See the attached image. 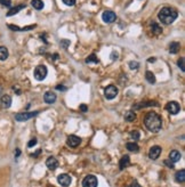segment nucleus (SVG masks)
<instances>
[{
    "instance_id": "nucleus-1",
    "label": "nucleus",
    "mask_w": 185,
    "mask_h": 187,
    "mask_svg": "<svg viewBox=\"0 0 185 187\" xmlns=\"http://www.w3.org/2000/svg\"><path fill=\"white\" fill-rule=\"evenodd\" d=\"M144 123H145V127L150 131H152V132H158L161 129V127H162L161 118L157 113H154V112H150V113L145 115Z\"/></svg>"
},
{
    "instance_id": "nucleus-2",
    "label": "nucleus",
    "mask_w": 185,
    "mask_h": 187,
    "mask_svg": "<svg viewBox=\"0 0 185 187\" xmlns=\"http://www.w3.org/2000/svg\"><path fill=\"white\" fill-rule=\"evenodd\" d=\"M177 16H178V13L174 8H170V7H164L158 14L159 20L164 24H171L177 18Z\"/></svg>"
},
{
    "instance_id": "nucleus-3",
    "label": "nucleus",
    "mask_w": 185,
    "mask_h": 187,
    "mask_svg": "<svg viewBox=\"0 0 185 187\" xmlns=\"http://www.w3.org/2000/svg\"><path fill=\"white\" fill-rule=\"evenodd\" d=\"M38 113H39L38 111H36V112H22V113H17V114H15V120L18 121V122H24V121H28L31 118L38 115Z\"/></svg>"
},
{
    "instance_id": "nucleus-4",
    "label": "nucleus",
    "mask_w": 185,
    "mask_h": 187,
    "mask_svg": "<svg viewBox=\"0 0 185 187\" xmlns=\"http://www.w3.org/2000/svg\"><path fill=\"white\" fill-rule=\"evenodd\" d=\"M47 68L45 66V65H39V66H37L36 68H34V78L38 80V81H42L44 79L46 78L47 75Z\"/></svg>"
},
{
    "instance_id": "nucleus-5",
    "label": "nucleus",
    "mask_w": 185,
    "mask_h": 187,
    "mask_svg": "<svg viewBox=\"0 0 185 187\" xmlns=\"http://www.w3.org/2000/svg\"><path fill=\"white\" fill-rule=\"evenodd\" d=\"M119 90L118 88L115 87V86H113V84H110L108 86L105 90H104V96H105V98L106 99H113L117 97V95H118Z\"/></svg>"
},
{
    "instance_id": "nucleus-6",
    "label": "nucleus",
    "mask_w": 185,
    "mask_h": 187,
    "mask_svg": "<svg viewBox=\"0 0 185 187\" xmlns=\"http://www.w3.org/2000/svg\"><path fill=\"white\" fill-rule=\"evenodd\" d=\"M97 178L92 175L85 177V179L82 180V187H97Z\"/></svg>"
},
{
    "instance_id": "nucleus-7",
    "label": "nucleus",
    "mask_w": 185,
    "mask_h": 187,
    "mask_svg": "<svg viewBox=\"0 0 185 187\" xmlns=\"http://www.w3.org/2000/svg\"><path fill=\"white\" fill-rule=\"evenodd\" d=\"M164 107H166V109L169 112L170 114H173V115L177 114V113L180 111V106L177 102H169V103L166 104Z\"/></svg>"
},
{
    "instance_id": "nucleus-8",
    "label": "nucleus",
    "mask_w": 185,
    "mask_h": 187,
    "mask_svg": "<svg viewBox=\"0 0 185 187\" xmlns=\"http://www.w3.org/2000/svg\"><path fill=\"white\" fill-rule=\"evenodd\" d=\"M57 182H60V185H62L63 187H67L70 184H71L72 179L71 177L67 175V173H62L60 176L57 177Z\"/></svg>"
},
{
    "instance_id": "nucleus-9",
    "label": "nucleus",
    "mask_w": 185,
    "mask_h": 187,
    "mask_svg": "<svg viewBox=\"0 0 185 187\" xmlns=\"http://www.w3.org/2000/svg\"><path fill=\"white\" fill-rule=\"evenodd\" d=\"M102 18L103 21L105 22V23H112V22L115 21V18H117V15L111 11H105L103 13L102 15Z\"/></svg>"
},
{
    "instance_id": "nucleus-10",
    "label": "nucleus",
    "mask_w": 185,
    "mask_h": 187,
    "mask_svg": "<svg viewBox=\"0 0 185 187\" xmlns=\"http://www.w3.org/2000/svg\"><path fill=\"white\" fill-rule=\"evenodd\" d=\"M80 143H81V138H80V137H78V136L71 135V136H69V137H67V144L70 146V147H77Z\"/></svg>"
},
{
    "instance_id": "nucleus-11",
    "label": "nucleus",
    "mask_w": 185,
    "mask_h": 187,
    "mask_svg": "<svg viewBox=\"0 0 185 187\" xmlns=\"http://www.w3.org/2000/svg\"><path fill=\"white\" fill-rule=\"evenodd\" d=\"M161 154V147L160 146H152L151 147V150L149 152V156L150 159H152V160H157L159 155Z\"/></svg>"
},
{
    "instance_id": "nucleus-12",
    "label": "nucleus",
    "mask_w": 185,
    "mask_h": 187,
    "mask_svg": "<svg viewBox=\"0 0 185 187\" xmlns=\"http://www.w3.org/2000/svg\"><path fill=\"white\" fill-rule=\"evenodd\" d=\"M46 166L49 170H55V169H57V166H58V161H57L55 157L50 156V157L47 159Z\"/></svg>"
},
{
    "instance_id": "nucleus-13",
    "label": "nucleus",
    "mask_w": 185,
    "mask_h": 187,
    "mask_svg": "<svg viewBox=\"0 0 185 187\" xmlns=\"http://www.w3.org/2000/svg\"><path fill=\"white\" fill-rule=\"evenodd\" d=\"M44 100H45V103H47V104L55 103V100H56V94L51 93V91H47L45 94V96H44Z\"/></svg>"
},
{
    "instance_id": "nucleus-14",
    "label": "nucleus",
    "mask_w": 185,
    "mask_h": 187,
    "mask_svg": "<svg viewBox=\"0 0 185 187\" xmlns=\"http://www.w3.org/2000/svg\"><path fill=\"white\" fill-rule=\"evenodd\" d=\"M0 103H1V107H2V109H8V107H10V105H11V98H10V96L4 95V96L1 97Z\"/></svg>"
},
{
    "instance_id": "nucleus-15",
    "label": "nucleus",
    "mask_w": 185,
    "mask_h": 187,
    "mask_svg": "<svg viewBox=\"0 0 185 187\" xmlns=\"http://www.w3.org/2000/svg\"><path fill=\"white\" fill-rule=\"evenodd\" d=\"M129 163H130V159H129L128 155H123L121 157V160L119 162V166H120V170H123L125 168H127L129 166Z\"/></svg>"
},
{
    "instance_id": "nucleus-16",
    "label": "nucleus",
    "mask_w": 185,
    "mask_h": 187,
    "mask_svg": "<svg viewBox=\"0 0 185 187\" xmlns=\"http://www.w3.org/2000/svg\"><path fill=\"white\" fill-rule=\"evenodd\" d=\"M180 160V153L178 151H171L169 154V161L176 163Z\"/></svg>"
},
{
    "instance_id": "nucleus-17",
    "label": "nucleus",
    "mask_w": 185,
    "mask_h": 187,
    "mask_svg": "<svg viewBox=\"0 0 185 187\" xmlns=\"http://www.w3.org/2000/svg\"><path fill=\"white\" fill-rule=\"evenodd\" d=\"M180 49V42H171L169 45V52L170 54H177Z\"/></svg>"
},
{
    "instance_id": "nucleus-18",
    "label": "nucleus",
    "mask_w": 185,
    "mask_h": 187,
    "mask_svg": "<svg viewBox=\"0 0 185 187\" xmlns=\"http://www.w3.org/2000/svg\"><path fill=\"white\" fill-rule=\"evenodd\" d=\"M151 30L153 32L154 34H160L161 32H162V27L157 23V22H152V24H151Z\"/></svg>"
},
{
    "instance_id": "nucleus-19",
    "label": "nucleus",
    "mask_w": 185,
    "mask_h": 187,
    "mask_svg": "<svg viewBox=\"0 0 185 187\" xmlns=\"http://www.w3.org/2000/svg\"><path fill=\"white\" fill-rule=\"evenodd\" d=\"M175 179H176V182H185V170L184 169H182V170H180V171L176 173Z\"/></svg>"
},
{
    "instance_id": "nucleus-20",
    "label": "nucleus",
    "mask_w": 185,
    "mask_h": 187,
    "mask_svg": "<svg viewBox=\"0 0 185 187\" xmlns=\"http://www.w3.org/2000/svg\"><path fill=\"white\" fill-rule=\"evenodd\" d=\"M31 5H32L33 8H36V9H38V11H40V9L44 8L45 4H44L42 0H32V1H31Z\"/></svg>"
},
{
    "instance_id": "nucleus-21",
    "label": "nucleus",
    "mask_w": 185,
    "mask_h": 187,
    "mask_svg": "<svg viewBox=\"0 0 185 187\" xmlns=\"http://www.w3.org/2000/svg\"><path fill=\"white\" fill-rule=\"evenodd\" d=\"M23 8H25V5H18L16 6V7H14V8H11L8 13H7V16H13L15 15V14H17L18 11H21V9H23Z\"/></svg>"
},
{
    "instance_id": "nucleus-22",
    "label": "nucleus",
    "mask_w": 185,
    "mask_h": 187,
    "mask_svg": "<svg viewBox=\"0 0 185 187\" xmlns=\"http://www.w3.org/2000/svg\"><path fill=\"white\" fill-rule=\"evenodd\" d=\"M8 57V49L4 46H0V61H6Z\"/></svg>"
},
{
    "instance_id": "nucleus-23",
    "label": "nucleus",
    "mask_w": 185,
    "mask_h": 187,
    "mask_svg": "<svg viewBox=\"0 0 185 187\" xmlns=\"http://www.w3.org/2000/svg\"><path fill=\"white\" fill-rule=\"evenodd\" d=\"M126 147H127V150H128V151L134 152V153H137V152L139 151V147L136 143H127Z\"/></svg>"
},
{
    "instance_id": "nucleus-24",
    "label": "nucleus",
    "mask_w": 185,
    "mask_h": 187,
    "mask_svg": "<svg viewBox=\"0 0 185 187\" xmlns=\"http://www.w3.org/2000/svg\"><path fill=\"white\" fill-rule=\"evenodd\" d=\"M135 119H136V114H135V112H133V111H128L125 114V120L128 121V122H133Z\"/></svg>"
},
{
    "instance_id": "nucleus-25",
    "label": "nucleus",
    "mask_w": 185,
    "mask_h": 187,
    "mask_svg": "<svg viewBox=\"0 0 185 187\" xmlns=\"http://www.w3.org/2000/svg\"><path fill=\"white\" fill-rule=\"evenodd\" d=\"M146 106H159V104H157V102H145V103L136 105L135 109H142V107H146Z\"/></svg>"
},
{
    "instance_id": "nucleus-26",
    "label": "nucleus",
    "mask_w": 185,
    "mask_h": 187,
    "mask_svg": "<svg viewBox=\"0 0 185 187\" xmlns=\"http://www.w3.org/2000/svg\"><path fill=\"white\" fill-rule=\"evenodd\" d=\"M145 79H146V80H148V82H150V83L155 82V75H154L151 71H148V72L145 73Z\"/></svg>"
},
{
    "instance_id": "nucleus-27",
    "label": "nucleus",
    "mask_w": 185,
    "mask_h": 187,
    "mask_svg": "<svg viewBox=\"0 0 185 187\" xmlns=\"http://www.w3.org/2000/svg\"><path fill=\"white\" fill-rule=\"evenodd\" d=\"M98 63V58L96 57V55H94V54H92L90 56H88V58L86 59V63Z\"/></svg>"
},
{
    "instance_id": "nucleus-28",
    "label": "nucleus",
    "mask_w": 185,
    "mask_h": 187,
    "mask_svg": "<svg viewBox=\"0 0 185 187\" xmlns=\"http://www.w3.org/2000/svg\"><path fill=\"white\" fill-rule=\"evenodd\" d=\"M184 61L185 58L184 57H180V61H178V66H180V68L182 70V72H184L185 71V64H184Z\"/></svg>"
},
{
    "instance_id": "nucleus-29",
    "label": "nucleus",
    "mask_w": 185,
    "mask_h": 187,
    "mask_svg": "<svg viewBox=\"0 0 185 187\" xmlns=\"http://www.w3.org/2000/svg\"><path fill=\"white\" fill-rule=\"evenodd\" d=\"M70 40H67V39H63V40H61V47L62 48H64V49H67V47L70 46Z\"/></svg>"
},
{
    "instance_id": "nucleus-30",
    "label": "nucleus",
    "mask_w": 185,
    "mask_h": 187,
    "mask_svg": "<svg viewBox=\"0 0 185 187\" xmlns=\"http://www.w3.org/2000/svg\"><path fill=\"white\" fill-rule=\"evenodd\" d=\"M130 136H131V138H133L134 140H138L139 139V131L138 130H134L133 132L130 134Z\"/></svg>"
},
{
    "instance_id": "nucleus-31",
    "label": "nucleus",
    "mask_w": 185,
    "mask_h": 187,
    "mask_svg": "<svg viewBox=\"0 0 185 187\" xmlns=\"http://www.w3.org/2000/svg\"><path fill=\"white\" fill-rule=\"evenodd\" d=\"M138 66H139L138 62H134V61L129 62V68H131V70H136V68H138Z\"/></svg>"
},
{
    "instance_id": "nucleus-32",
    "label": "nucleus",
    "mask_w": 185,
    "mask_h": 187,
    "mask_svg": "<svg viewBox=\"0 0 185 187\" xmlns=\"http://www.w3.org/2000/svg\"><path fill=\"white\" fill-rule=\"evenodd\" d=\"M0 4L5 7H9L11 5V0H0Z\"/></svg>"
},
{
    "instance_id": "nucleus-33",
    "label": "nucleus",
    "mask_w": 185,
    "mask_h": 187,
    "mask_svg": "<svg viewBox=\"0 0 185 187\" xmlns=\"http://www.w3.org/2000/svg\"><path fill=\"white\" fill-rule=\"evenodd\" d=\"M63 2L67 6H73L76 4V0H63Z\"/></svg>"
},
{
    "instance_id": "nucleus-34",
    "label": "nucleus",
    "mask_w": 185,
    "mask_h": 187,
    "mask_svg": "<svg viewBox=\"0 0 185 187\" xmlns=\"http://www.w3.org/2000/svg\"><path fill=\"white\" fill-rule=\"evenodd\" d=\"M79 109H80V111H81L82 113H86V112H88V107H87V105L86 104H81Z\"/></svg>"
},
{
    "instance_id": "nucleus-35",
    "label": "nucleus",
    "mask_w": 185,
    "mask_h": 187,
    "mask_svg": "<svg viewBox=\"0 0 185 187\" xmlns=\"http://www.w3.org/2000/svg\"><path fill=\"white\" fill-rule=\"evenodd\" d=\"M36 144H37V138H32V139L28 143V146H29V147H32V146H34Z\"/></svg>"
},
{
    "instance_id": "nucleus-36",
    "label": "nucleus",
    "mask_w": 185,
    "mask_h": 187,
    "mask_svg": "<svg viewBox=\"0 0 185 187\" xmlns=\"http://www.w3.org/2000/svg\"><path fill=\"white\" fill-rule=\"evenodd\" d=\"M126 187H141V185H139L137 182H130V184H128Z\"/></svg>"
},
{
    "instance_id": "nucleus-37",
    "label": "nucleus",
    "mask_w": 185,
    "mask_h": 187,
    "mask_svg": "<svg viewBox=\"0 0 185 187\" xmlns=\"http://www.w3.org/2000/svg\"><path fill=\"white\" fill-rule=\"evenodd\" d=\"M111 59H112V61H115V59H118V52H113L112 54H111Z\"/></svg>"
},
{
    "instance_id": "nucleus-38",
    "label": "nucleus",
    "mask_w": 185,
    "mask_h": 187,
    "mask_svg": "<svg viewBox=\"0 0 185 187\" xmlns=\"http://www.w3.org/2000/svg\"><path fill=\"white\" fill-rule=\"evenodd\" d=\"M164 164H166V166H168V168H174V163H173V162H170L169 160H168V161H164Z\"/></svg>"
},
{
    "instance_id": "nucleus-39",
    "label": "nucleus",
    "mask_w": 185,
    "mask_h": 187,
    "mask_svg": "<svg viewBox=\"0 0 185 187\" xmlns=\"http://www.w3.org/2000/svg\"><path fill=\"white\" fill-rule=\"evenodd\" d=\"M40 153H41V150H38V151H37L34 154H32V157H37V156L40 154Z\"/></svg>"
},
{
    "instance_id": "nucleus-40",
    "label": "nucleus",
    "mask_w": 185,
    "mask_h": 187,
    "mask_svg": "<svg viewBox=\"0 0 185 187\" xmlns=\"http://www.w3.org/2000/svg\"><path fill=\"white\" fill-rule=\"evenodd\" d=\"M56 89L57 90H65V87H63V86H56Z\"/></svg>"
},
{
    "instance_id": "nucleus-41",
    "label": "nucleus",
    "mask_w": 185,
    "mask_h": 187,
    "mask_svg": "<svg viewBox=\"0 0 185 187\" xmlns=\"http://www.w3.org/2000/svg\"><path fill=\"white\" fill-rule=\"evenodd\" d=\"M20 154H21V151L18 150V148H17V150H16V152H15V157H18V156H20Z\"/></svg>"
}]
</instances>
